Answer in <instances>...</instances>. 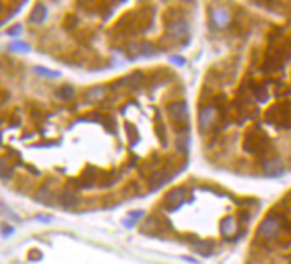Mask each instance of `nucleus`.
I'll return each instance as SVG.
<instances>
[{"mask_svg":"<svg viewBox=\"0 0 291 264\" xmlns=\"http://www.w3.org/2000/svg\"><path fill=\"white\" fill-rule=\"evenodd\" d=\"M166 113H168L170 119L176 123V132H178V136L189 132V108H187L185 102H180V100L170 102L168 105H166Z\"/></svg>","mask_w":291,"mask_h":264,"instance_id":"nucleus-1","label":"nucleus"},{"mask_svg":"<svg viewBox=\"0 0 291 264\" xmlns=\"http://www.w3.org/2000/svg\"><path fill=\"white\" fill-rule=\"evenodd\" d=\"M279 232H281V222H279V218H277L276 211H272L269 216H267L266 220H264L262 223H260V226H259V235L262 237L264 240L271 242V240L277 239Z\"/></svg>","mask_w":291,"mask_h":264,"instance_id":"nucleus-2","label":"nucleus"},{"mask_svg":"<svg viewBox=\"0 0 291 264\" xmlns=\"http://www.w3.org/2000/svg\"><path fill=\"white\" fill-rule=\"evenodd\" d=\"M221 119V112L216 108V106L209 105V106H202L199 112V127L200 130H211L213 127L217 125Z\"/></svg>","mask_w":291,"mask_h":264,"instance_id":"nucleus-3","label":"nucleus"},{"mask_svg":"<svg viewBox=\"0 0 291 264\" xmlns=\"http://www.w3.org/2000/svg\"><path fill=\"white\" fill-rule=\"evenodd\" d=\"M166 33L172 40L178 41V40H183L185 36H189V24L183 19H176V21L168 22L166 26Z\"/></svg>","mask_w":291,"mask_h":264,"instance_id":"nucleus-4","label":"nucleus"},{"mask_svg":"<svg viewBox=\"0 0 291 264\" xmlns=\"http://www.w3.org/2000/svg\"><path fill=\"white\" fill-rule=\"evenodd\" d=\"M185 201H187V190L185 189H173L172 192L166 194L165 208H168L170 211H173V209H176Z\"/></svg>","mask_w":291,"mask_h":264,"instance_id":"nucleus-5","label":"nucleus"},{"mask_svg":"<svg viewBox=\"0 0 291 264\" xmlns=\"http://www.w3.org/2000/svg\"><path fill=\"white\" fill-rule=\"evenodd\" d=\"M130 57H151L156 53V46L149 41H137L129 46Z\"/></svg>","mask_w":291,"mask_h":264,"instance_id":"nucleus-6","label":"nucleus"},{"mask_svg":"<svg viewBox=\"0 0 291 264\" xmlns=\"http://www.w3.org/2000/svg\"><path fill=\"white\" fill-rule=\"evenodd\" d=\"M170 179H172V173L168 172L166 166H161V168L155 170V172L149 175L148 182H149V187H151V189H158V187H161L163 183L168 182Z\"/></svg>","mask_w":291,"mask_h":264,"instance_id":"nucleus-7","label":"nucleus"},{"mask_svg":"<svg viewBox=\"0 0 291 264\" xmlns=\"http://www.w3.org/2000/svg\"><path fill=\"white\" fill-rule=\"evenodd\" d=\"M262 172L267 177H279L284 173V166L281 165V162L277 158H267L262 163Z\"/></svg>","mask_w":291,"mask_h":264,"instance_id":"nucleus-8","label":"nucleus"},{"mask_svg":"<svg viewBox=\"0 0 291 264\" xmlns=\"http://www.w3.org/2000/svg\"><path fill=\"white\" fill-rule=\"evenodd\" d=\"M245 149H249L250 153H267L269 151V141L266 138H252L247 139L245 142Z\"/></svg>","mask_w":291,"mask_h":264,"instance_id":"nucleus-9","label":"nucleus"},{"mask_svg":"<svg viewBox=\"0 0 291 264\" xmlns=\"http://www.w3.org/2000/svg\"><path fill=\"white\" fill-rule=\"evenodd\" d=\"M58 203L62 208L74 209V208H78L81 201H79V196L74 192V190H63V192L58 196Z\"/></svg>","mask_w":291,"mask_h":264,"instance_id":"nucleus-10","label":"nucleus"},{"mask_svg":"<svg viewBox=\"0 0 291 264\" xmlns=\"http://www.w3.org/2000/svg\"><path fill=\"white\" fill-rule=\"evenodd\" d=\"M250 95L255 102H266L267 96H269V89L267 84H259V82H252L250 84Z\"/></svg>","mask_w":291,"mask_h":264,"instance_id":"nucleus-11","label":"nucleus"},{"mask_svg":"<svg viewBox=\"0 0 291 264\" xmlns=\"http://www.w3.org/2000/svg\"><path fill=\"white\" fill-rule=\"evenodd\" d=\"M211 19H213V22L216 26H219V28H225V26L230 22V14L225 11V9L216 7L213 11V14H211Z\"/></svg>","mask_w":291,"mask_h":264,"instance_id":"nucleus-12","label":"nucleus"},{"mask_svg":"<svg viewBox=\"0 0 291 264\" xmlns=\"http://www.w3.org/2000/svg\"><path fill=\"white\" fill-rule=\"evenodd\" d=\"M123 81V88H130V89H137L144 81V74L142 72H132L127 78L122 79Z\"/></svg>","mask_w":291,"mask_h":264,"instance_id":"nucleus-13","label":"nucleus"},{"mask_svg":"<svg viewBox=\"0 0 291 264\" xmlns=\"http://www.w3.org/2000/svg\"><path fill=\"white\" fill-rule=\"evenodd\" d=\"M106 95V88L105 86H93V88H89L88 91H86V100L91 103L95 102H99V100H103Z\"/></svg>","mask_w":291,"mask_h":264,"instance_id":"nucleus-14","label":"nucleus"},{"mask_svg":"<svg viewBox=\"0 0 291 264\" xmlns=\"http://www.w3.org/2000/svg\"><path fill=\"white\" fill-rule=\"evenodd\" d=\"M46 14H48V11H46L45 5L36 4L35 7H33V12H31V18H29V21H31L33 24H41V22L46 19Z\"/></svg>","mask_w":291,"mask_h":264,"instance_id":"nucleus-15","label":"nucleus"},{"mask_svg":"<svg viewBox=\"0 0 291 264\" xmlns=\"http://www.w3.org/2000/svg\"><path fill=\"white\" fill-rule=\"evenodd\" d=\"M236 232V222L233 218H226L221 222V233L226 237L228 240H235L233 233Z\"/></svg>","mask_w":291,"mask_h":264,"instance_id":"nucleus-16","label":"nucleus"},{"mask_svg":"<svg viewBox=\"0 0 291 264\" xmlns=\"http://www.w3.org/2000/svg\"><path fill=\"white\" fill-rule=\"evenodd\" d=\"M12 173H14V166L11 165L7 158L0 156V179L2 180H9L12 179Z\"/></svg>","mask_w":291,"mask_h":264,"instance_id":"nucleus-17","label":"nucleus"},{"mask_svg":"<svg viewBox=\"0 0 291 264\" xmlns=\"http://www.w3.org/2000/svg\"><path fill=\"white\" fill-rule=\"evenodd\" d=\"M35 199H36V201H39V203H53V201H55V194L52 192V189H46V187H43V189L36 190Z\"/></svg>","mask_w":291,"mask_h":264,"instance_id":"nucleus-18","label":"nucleus"},{"mask_svg":"<svg viewBox=\"0 0 291 264\" xmlns=\"http://www.w3.org/2000/svg\"><path fill=\"white\" fill-rule=\"evenodd\" d=\"M142 232L144 233H158L159 232V223H158V220L156 218H149L148 222L144 223L142 225Z\"/></svg>","mask_w":291,"mask_h":264,"instance_id":"nucleus-19","label":"nucleus"},{"mask_svg":"<svg viewBox=\"0 0 291 264\" xmlns=\"http://www.w3.org/2000/svg\"><path fill=\"white\" fill-rule=\"evenodd\" d=\"M189 144H190V138H189V134H182V136H178V139H176V148H178L180 151L183 153V155H187V153H189Z\"/></svg>","mask_w":291,"mask_h":264,"instance_id":"nucleus-20","label":"nucleus"},{"mask_svg":"<svg viewBox=\"0 0 291 264\" xmlns=\"http://www.w3.org/2000/svg\"><path fill=\"white\" fill-rule=\"evenodd\" d=\"M29 45L24 41H12L9 45V52H19V53H28L29 52Z\"/></svg>","mask_w":291,"mask_h":264,"instance_id":"nucleus-21","label":"nucleus"},{"mask_svg":"<svg viewBox=\"0 0 291 264\" xmlns=\"http://www.w3.org/2000/svg\"><path fill=\"white\" fill-rule=\"evenodd\" d=\"M74 95H76V91H74V88H72L70 84H63L62 88H60V93H58L60 98L65 100V102H69V100L74 98Z\"/></svg>","mask_w":291,"mask_h":264,"instance_id":"nucleus-22","label":"nucleus"},{"mask_svg":"<svg viewBox=\"0 0 291 264\" xmlns=\"http://www.w3.org/2000/svg\"><path fill=\"white\" fill-rule=\"evenodd\" d=\"M142 216H144V211H134V213H130L129 218L123 222V225H125L127 228H132V226L136 225L137 222H139V218H142Z\"/></svg>","mask_w":291,"mask_h":264,"instance_id":"nucleus-23","label":"nucleus"},{"mask_svg":"<svg viewBox=\"0 0 291 264\" xmlns=\"http://www.w3.org/2000/svg\"><path fill=\"white\" fill-rule=\"evenodd\" d=\"M194 250L202 254V256H209L213 249H211V244L207 242H194Z\"/></svg>","mask_w":291,"mask_h":264,"instance_id":"nucleus-24","label":"nucleus"},{"mask_svg":"<svg viewBox=\"0 0 291 264\" xmlns=\"http://www.w3.org/2000/svg\"><path fill=\"white\" fill-rule=\"evenodd\" d=\"M35 72L39 76H45V78H58V72H53V71H48V69L45 67H35Z\"/></svg>","mask_w":291,"mask_h":264,"instance_id":"nucleus-25","label":"nucleus"},{"mask_svg":"<svg viewBox=\"0 0 291 264\" xmlns=\"http://www.w3.org/2000/svg\"><path fill=\"white\" fill-rule=\"evenodd\" d=\"M22 33V26H14L12 29H9V36H18V35H21Z\"/></svg>","mask_w":291,"mask_h":264,"instance_id":"nucleus-26","label":"nucleus"},{"mask_svg":"<svg viewBox=\"0 0 291 264\" xmlns=\"http://www.w3.org/2000/svg\"><path fill=\"white\" fill-rule=\"evenodd\" d=\"M2 235L4 237H9V235H12V232H14V228H12V226H4V228H2Z\"/></svg>","mask_w":291,"mask_h":264,"instance_id":"nucleus-27","label":"nucleus"},{"mask_svg":"<svg viewBox=\"0 0 291 264\" xmlns=\"http://www.w3.org/2000/svg\"><path fill=\"white\" fill-rule=\"evenodd\" d=\"M36 218H38L39 222H43V223H50V222H52V216H46V215H38Z\"/></svg>","mask_w":291,"mask_h":264,"instance_id":"nucleus-28","label":"nucleus"},{"mask_svg":"<svg viewBox=\"0 0 291 264\" xmlns=\"http://www.w3.org/2000/svg\"><path fill=\"white\" fill-rule=\"evenodd\" d=\"M172 62L178 63V65H183V63H185V60H183V59H178V57H172Z\"/></svg>","mask_w":291,"mask_h":264,"instance_id":"nucleus-29","label":"nucleus"}]
</instances>
